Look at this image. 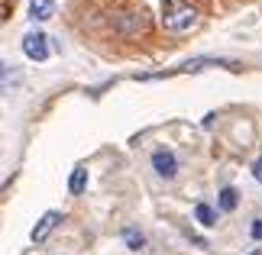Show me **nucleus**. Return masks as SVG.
Returning a JSON list of instances; mask_svg holds the SVG:
<instances>
[{
	"mask_svg": "<svg viewBox=\"0 0 262 255\" xmlns=\"http://www.w3.org/2000/svg\"><path fill=\"white\" fill-rule=\"evenodd\" d=\"M123 242H126V246H129V249H133V252H139V249H143V246H146V239H143V233H139L136 226H126V229H123Z\"/></svg>",
	"mask_w": 262,
	"mask_h": 255,
	"instance_id": "obj_10",
	"label": "nucleus"
},
{
	"mask_svg": "<svg viewBox=\"0 0 262 255\" xmlns=\"http://www.w3.org/2000/svg\"><path fill=\"white\" fill-rule=\"evenodd\" d=\"M23 55L29 62H46L49 58V36L39 33V29H29L23 36Z\"/></svg>",
	"mask_w": 262,
	"mask_h": 255,
	"instance_id": "obj_2",
	"label": "nucleus"
},
{
	"mask_svg": "<svg viewBox=\"0 0 262 255\" xmlns=\"http://www.w3.org/2000/svg\"><path fill=\"white\" fill-rule=\"evenodd\" d=\"M143 13H133V10H123V13L117 16V33H123V36H133V33H139V29H143Z\"/></svg>",
	"mask_w": 262,
	"mask_h": 255,
	"instance_id": "obj_5",
	"label": "nucleus"
},
{
	"mask_svg": "<svg viewBox=\"0 0 262 255\" xmlns=\"http://www.w3.org/2000/svg\"><path fill=\"white\" fill-rule=\"evenodd\" d=\"M152 168H156V175L159 178H175L178 175V158H175V152L172 149H156L152 152Z\"/></svg>",
	"mask_w": 262,
	"mask_h": 255,
	"instance_id": "obj_3",
	"label": "nucleus"
},
{
	"mask_svg": "<svg viewBox=\"0 0 262 255\" xmlns=\"http://www.w3.org/2000/svg\"><path fill=\"white\" fill-rule=\"evenodd\" d=\"M13 78H16V75H13V71H10L4 62H0V90H4V87H7V84H10Z\"/></svg>",
	"mask_w": 262,
	"mask_h": 255,
	"instance_id": "obj_11",
	"label": "nucleus"
},
{
	"mask_svg": "<svg viewBox=\"0 0 262 255\" xmlns=\"http://www.w3.org/2000/svg\"><path fill=\"white\" fill-rule=\"evenodd\" d=\"M194 220L201 223V226H214V223H217V213H214L210 203H198V207H194Z\"/></svg>",
	"mask_w": 262,
	"mask_h": 255,
	"instance_id": "obj_9",
	"label": "nucleus"
},
{
	"mask_svg": "<svg viewBox=\"0 0 262 255\" xmlns=\"http://www.w3.org/2000/svg\"><path fill=\"white\" fill-rule=\"evenodd\" d=\"M217 207L227 210V213H233L239 207V191L236 188H224V191H220V197H217Z\"/></svg>",
	"mask_w": 262,
	"mask_h": 255,
	"instance_id": "obj_7",
	"label": "nucleus"
},
{
	"mask_svg": "<svg viewBox=\"0 0 262 255\" xmlns=\"http://www.w3.org/2000/svg\"><path fill=\"white\" fill-rule=\"evenodd\" d=\"M58 223H62V213H58V210H46L42 217H39V223L33 226V242H46L49 233H52Z\"/></svg>",
	"mask_w": 262,
	"mask_h": 255,
	"instance_id": "obj_4",
	"label": "nucleus"
},
{
	"mask_svg": "<svg viewBox=\"0 0 262 255\" xmlns=\"http://www.w3.org/2000/svg\"><path fill=\"white\" fill-rule=\"evenodd\" d=\"M253 178H256V181H262V155L253 161Z\"/></svg>",
	"mask_w": 262,
	"mask_h": 255,
	"instance_id": "obj_13",
	"label": "nucleus"
},
{
	"mask_svg": "<svg viewBox=\"0 0 262 255\" xmlns=\"http://www.w3.org/2000/svg\"><path fill=\"white\" fill-rule=\"evenodd\" d=\"M84 188H88V168L78 165L72 171V178H68V191H72V194H84Z\"/></svg>",
	"mask_w": 262,
	"mask_h": 255,
	"instance_id": "obj_8",
	"label": "nucleus"
},
{
	"mask_svg": "<svg viewBox=\"0 0 262 255\" xmlns=\"http://www.w3.org/2000/svg\"><path fill=\"white\" fill-rule=\"evenodd\" d=\"M198 7L194 4H188V0H175L172 7L162 13V26H165V33H172V36H181V33H191V29L198 26Z\"/></svg>",
	"mask_w": 262,
	"mask_h": 255,
	"instance_id": "obj_1",
	"label": "nucleus"
},
{
	"mask_svg": "<svg viewBox=\"0 0 262 255\" xmlns=\"http://www.w3.org/2000/svg\"><path fill=\"white\" fill-rule=\"evenodd\" d=\"M29 16L36 23H46V19L55 16V0H29Z\"/></svg>",
	"mask_w": 262,
	"mask_h": 255,
	"instance_id": "obj_6",
	"label": "nucleus"
},
{
	"mask_svg": "<svg viewBox=\"0 0 262 255\" xmlns=\"http://www.w3.org/2000/svg\"><path fill=\"white\" fill-rule=\"evenodd\" d=\"M249 255H262V252H249Z\"/></svg>",
	"mask_w": 262,
	"mask_h": 255,
	"instance_id": "obj_14",
	"label": "nucleus"
},
{
	"mask_svg": "<svg viewBox=\"0 0 262 255\" xmlns=\"http://www.w3.org/2000/svg\"><path fill=\"white\" fill-rule=\"evenodd\" d=\"M249 236H253V239H262V220H253V223H249Z\"/></svg>",
	"mask_w": 262,
	"mask_h": 255,
	"instance_id": "obj_12",
	"label": "nucleus"
}]
</instances>
